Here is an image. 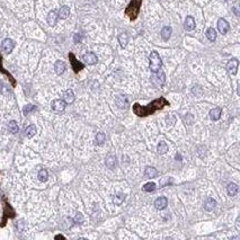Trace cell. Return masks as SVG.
I'll list each match as a JSON object with an SVG mask.
<instances>
[{
  "label": "cell",
  "mask_w": 240,
  "mask_h": 240,
  "mask_svg": "<svg viewBox=\"0 0 240 240\" xmlns=\"http://www.w3.org/2000/svg\"><path fill=\"white\" fill-rule=\"evenodd\" d=\"M168 105H169V102L167 99H165L164 97H160V98L155 99L153 102L148 104V106H141L140 104L135 103V104L133 105V112L138 116L144 117V116L151 115V114H153L157 110H162L165 106H168Z\"/></svg>",
  "instance_id": "obj_1"
},
{
  "label": "cell",
  "mask_w": 240,
  "mask_h": 240,
  "mask_svg": "<svg viewBox=\"0 0 240 240\" xmlns=\"http://www.w3.org/2000/svg\"><path fill=\"white\" fill-rule=\"evenodd\" d=\"M161 65H162V62H161L160 55L158 54V52L152 51L151 53H150V57H149L150 70L152 71L153 74H155V72H158V71L161 69Z\"/></svg>",
  "instance_id": "obj_2"
},
{
  "label": "cell",
  "mask_w": 240,
  "mask_h": 240,
  "mask_svg": "<svg viewBox=\"0 0 240 240\" xmlns=\"http://www.w3.org/2000/svg\"><path fill=\"white\" fill-rule=\"evenodd\" d=\"M142 0H132V3L129 5L127 9L125 10V14L131 18V19H135L139 14V8L141 6Z\"/></svg>",
  "instance_id": "obj_3"
},
{
  "label": "cell",
  "mask_w": 240,
  "mask_h": 240,
  "mask_svg": "<svg viewBox=\"0 0 240 240\" xmlns=\"http://www.w3.org/2000/svg\"><path fill=\"white\" fill-rule=\"evenodd\" d=\"M156 74H153L151 77V81L155 86L157 87H161V86H164L165 81H166V77H165V74L162 71L159 70L158 72H155Z\"/></svg>",
  "instance_id": "obj_4"
},
{
  "label": "cell",
  "mask_w": 240,
  "mask_h": 240,
  "mask_svg": "<svg viewBox=\"0 0 240 240\" xmlns=\"http://www.w3.org/2000/svg\"><path fill=\"white\" fill-rule=\"evenodd\" d=\"M65 105H67V103H65L64 100H62V99H55V100L52 102L51 107L54 112L61 113V112H63V110H65Z\"/></svg>",
  "instance_id": "obj_5"
},
{
  "label": "cell",
  "mask_w": 240,
  "mask_h": 240,
  "mask_svg": "<svg viewBox=\"0 0 240 240\" xmlns=\"http://www.w3.org/2000/svg\"><path fill=\"white\" fill-rule=\"evenodd\" d=\"M14 48H15V43L14 41L10 40V38H6V40H3V43H1V49H3V51L7 54L12 53Z\"/></svg>",
  "instance_id": "obj_6"
},
{
  "label": "cell",
  "mask_w": 240,
  "mask_h": 240,
  "mask_svg": "<svg viewBox=\"0 0 240 240\" xmlns=\"http://www.w3.org/2000/svg\"><path fill=\"white\" fill-rule=\"evenodd\" d=\"M238 67H239V61L237 59H231L227 64V70L231 74H236L238 71Z\"/></svg>",
  "instance_id": "obj_7"
},
{
  "label": "cell",
  "mask_w": 240,
  "mask_h": 240,
  "mask_svg": "<svg viewBox=\"0 0 240 240\" xmlns=\"http://www.w3.org/2000/svg\"><path fill=\"white\" fill-rule=\"evenodd\" d=\"M82 60H84V62L87 63V64H89V65L95 64V63H97V61H98L96 54L93 53V52H88V53H86L85 55L82 57Z\"/></svg>",
  "instance_id": "obj_8"
},
{
  "label": "cell",
  "mask_w": 240,
  "mask_h": 240,
  "mask_svg": "<svg viewBox=\"0 0 240 240\" xmlns=\"http://www.w3.org/2000/svg\"><path fill=\"white\" fill-rule=\"evenodd\" d=\"M217 29H219V32L222 33V34H227V33L229 32V29H230L229 23L226 19H223V18L219 19L217 20Z\"/></svg>",
  "instance_id": "obj_9"
},
{
  "label": "cell",
  "mask_w": 240,
  "mask_h": 240,
  "mask_svg": "<svg viewBox=\"0 0 240 240\" xmlns=\"http://www.w3.org/2000/svg\"><path fill=\"white\" fill-rule=\"evenodd\" d=\"M116 105L119 106L120 108H127L129 107V105H130V102H129V98L124 95H121L116 98Z\"/></svg>",
  "instance_id": "obj_10"
},
{
  "label": "cell",
  "mask_w": 240,
  "mask_h": 240,
  "mask_svg": "<svg viewBox=\"0 0 240 240\" xmlns=\"http://www.w3.org/2000/svg\"><path fill=\"white\" fill-rule=\"evenodd\" d=\"M168 204V200L165 196H160L155 201V207L157 210H164Z\"/></svg>",
  "instance_id": "obj_11"
},
{
  "label": "cell",
  "mask_w": 240,
  "mask_h": 240,
  "mask_svg": "<svg viewBox=\"0 0 240 240\" xmlns=\"http://www.w3.org/2000/svg\"><path fill=\"white\" fill-rule=\"evenodd\" d=\"M116 164H117V160H116V157L114 155H108L105 159V165L110 169H114L116 167Z\"/></svg>",
  "instance_id": "obj_12"
},
{
  "label": "cell",
  "mask_w": 240,
  "mask_h": 240,
  "mask_svg": "<svg viewBox=\"0 0 240 240\" xmlns=\"http://www.w3.org/2000/svg\"><path fill=\"white\" fill-rule=\"evenodd\" d=\"M69 58H70V60H71V64H72V68H74V72H78V71H80L81 69H84V64H81L80 62L77 61L74 54L70 53L69 54Z\"/></svg>",
  "instance_id": "obj_13"
},
{
  "label": "cell",
  "mask_w": 240,
  "mask_h": 240,
  "mask_svg": "<svg viewBox=\"0 0 240 240\" xmlns=\"http://www.w3.org/2000/svg\"><path fill=\"white\" fill-rule=\"evenodd\" d=\"M58 18H59V16H58L57 12H54V10H51V12L49 13L48 18H46V20H48V24H49L50 26H54L55 24H57Z\"/></svg>",
  "instance_id": "obj_14"
},
{
  "label": "cell",
  "mask_w": 240,
  "mask_h": 240,
  "mask_svg": "<svg viewBox=\"0 0 240 240\" xmlns=\"http://www.w3.org/2000/svg\"><path fill=\"white\" fill-rule=\"evenodd\" d=\"M184 27L185 29L188 32L193 31L195 28V20L192 16H187L186 19H185V23H184Z\"/></svg>",
  "instance_id": "obj_15"
},
{
  "label": "cell",
  "mask_w": 240,
  "mask_h": 240,
  "mask_svg": "<svg viewBox=\"0 0 240 240\" xmlns=\"http://www.w3.org/2000/svg\"><path fill=\"white\" fill-rule=\"evenodd\" d=\"M221 114H222V110L220 107H215L210 112V119L212 121H217V120H220Z\"/></svg>",
  "instance_id": "obj_16"
},
{
  "label": "cell",
  "mask_w": 240,
  "mask_h": 240,
  "mask_svg": "<svg viewBox=\"0 0 240 240\" xmlns=\"http://www.w3.org/2000/svg\"><path fill=\"white\" fill-rule=\"evenodd\" d=\"M158 176V170L153 167H147L144 170V177L146 178H155Z\"/></svg>",
  "instance_id": "obj_17"
},
{
  "label": "cell",
  "mask_w": 240,
  "mask_h": 240,
  "mask_svg": "<svg viewBox=\"0 0 240 240\" xmlns=\"http://www.w3.org/2000/svg\"><path fill=\"white\" fill-rule=\"evenodd\" d=\"M65 63L63 61H57L55 64H54V70H55V74H62L63 72L65 71Z\"/></svg>",
  "instance_id": "obj_18"
},
{
  "label": "cell",
  "mask_w": 240,
  "mask_h": 240,
  "mask_svg": "<svg viewBox=\"0 0 240 240\" xmlns=\"http://www.w3.org/2000/svg\"><path fill=\"white\" fill-rule=\"evenodd\" d=\"M69 15H70V8H69L68 6H62L60 8L58 16H59L61 19H67V18L69 17Z\"/></svg>",
  "instance_id": "obj_19"
},
{
  "label": "cell",
  "mask_w": 240,
  "mask_h": 240,
  "mask_svg": "<svg viewBox=\"0 0 240 240\" xmlns=\"http://www.w3.org/2000/svg\"><path fill=\"white\" fill-rule=\"evenodd\" d=\"M63 98H64V102L67 103V104H71V103H74V91L71 90V89L65 90L64 94H63Z\"/></svg>",
  "instance_id": "obj_20"
},
{
  "label": "cell",
  "mask_w": 240,
  "mask_h": 240,
  "mask_svg": "<svg viewBox=\"0 0 240 240\" xmlns=\"http://www.w3.org/2000/svg\"><path fill=\"white\" fill-rule=\"evenodd\" d=\"M171 33H172V29H171V27L170 26H165L164 28L161 29V37H162V40H165V41H168L169 40V37H170V35H171Z\"/></svg>",
  "instance_id": "obj_21"
},
{
  "label": "cell",
  "mask_w": 240,
  "mask_h": 240,
  "mask_svg": "<svg viewBox=\"0 0 240 240\" xmlns=\"http://www.w3.org/2000/svg\"><path fill=\"white\" fill-rule=\"evenodd\" d=\"M227 191H228V194L230 196H234V195H237L238 191H239V187H238L237 184L234 183H230L227 187Z\"/></svg>",
  "instance_id": "obj_22"
},
{
  "label": "cell",
  "mask_w": 240,
  "mask_h": 240,
  "mask_svg": "<svg viewBox=\"0 0 240 240\" xmlns=\"http://www.w3.org/2000/svg\"><path fill=\"white\" fill-rule=\"evenodd\" d=\"M215 205H217V201L213 200V198H207L204 203V209L206 211H212L215 207Z\"/></svg>",
  "instance_id": "obj_23"
},
{
  "label": "cell",
  "mask_w": 240,
  "mask_h": 240,
  "mask_svg": "<svg viewBox=\"0 0 240 240\" xmlns=\"http://www.w3.org/2000/svg\"><path fill=\"white\" fill-rule=\"evenodd\" d=\"M36 134V126L35 125H29V126L26 127V130H25V135L27 136V138H33V136Z\"/></svg>",
  "instance_id": "obj_24"
},
{
  "label": "cell",
  "mask_w": 240,
  "mask_h": 240,
  "mask_svg": "<svg viewBox=\"0 0 240 240\" xmlns=\"http://www.w3.org/2000/svg\"><path fill=\"white\" fill-rule=\"evenodd\" d=\"M206 37L209 38V41L214 42V41L217 40V32H215V29L212 28V27L207 28V31H206Z\"/></svg>",
  "instance_id": "obj_25"
},
{
  "label": "cell",
  "mask_w": 240,
  "mask_h": 240,
  "mask_svg": "<svg viewBox=\"0 0 240 240\" xmlns=\"http://www.w3.org/2000/svg\"><path fill=\"white\" fill-rule=\"evenodd\" d=\"M119 42L121 44L122 48H125L127 45V42H129V36H127L126 33H121L119 35Z\"/></svg>",
  "instance_id": "obj_26"
},
{
  "label": "cell",
  "mask_w": 240,
  "mask_h": 240,
  "mask_svg": "<svg viewBox=\"0 0 240 240\" xmlns=\"http://www.w3.org/2000/svg\"><path fill=\"white\" fill-rule=\"evenodd\" d=\"M157 149H158L157 151H158L159 155H164V153H166L168 151V146H167V143L165 141H160Z\"/></svg>",
  "instance_id": "obj_27"
},
{
  "label": "cell",
  "mask_w": 240,
  "mask_h": 240,
  "mask_svg": "<svg viewBox=\"0 0 240 240\" xmlns=\"http://www.w3.org/2000/svg\"><path fill=\"white\" fill-rule=\"evenodd\" d=\"M37 177H38V181H40L45 183V181H48V178H49V174H48V171H46V169H41L40 171H38Z\"/></svg>",
  "instance_id": "obj_28"
},
{
  "label": "cell",
  "mask_w": 240,
  "mask_h": 240,
  "mask_svg": "<svg viewBox=\"0 0 240 240\" xmlns=\"http://www.w3.org/2000/svg\"><path fill=\"white\" fill-rule=\"evenodd\" d=\"M8 130L10 131L13 134H16V133H18V131H19V127H18L17 123L15 121H10L8 123Z\"/></svg>",
  "instance_id": "obj_29"
},
{
  "label": "cell",
  "mask_w": 240,
  "mask_h": 240,
  "mask_svg": "<svg viewBox=\"0 0 240 240\" xmlns=\"http://www.w3.org/2000/svg\"><path fill=\"white\" fill-rule=\"evenodd\" d=\"M124 200H125V195L124 194H116V195H114V197H113V202L115 204H117V205H120V204L123 203Z\"/></svg>",
  "instance_id": "obj_30"
},
{
  "label": "cell",
  "mask_w": 240,
  "mask_h": 240,
  "mask_svg": "<svg viewBox=\"0 0 240 240\" xmlns=\"http://www.w3.org/2000/svg\"><path fill=\"white\" fill-rule=\"evenodd\" d=\"M105 140H106V136H105V134L103 132H98L96 134V143L98 144V146H102L103 143L105 142Z\"/></svg>",
  "instance_id": "obj_31"
},
{
  "label": "cell",
  "mask_w": 240,
  "mask_h": 240,
  "mask_svg": "<svg viewBox=\"0 0 240 240\" xmlns=\"http://www.w3.org/2000/svg\"><path fill=\"white\" fill-rule=\"evenodd\" d=\"M184 122H185V124L187 125H192L194 123V115L191 113L186 114V116L184 117Z\"/></svg>",
  "instance_id": "obj_32"
},
{
  "label": "cell",
  "mask_w": 240,
  "mask_h": 240,
  "mask_svg": "<svg viewBox=\"0 0 240 240\" xmlns=\"http://www.w3.org/2000/svg\"><path fill=\"white\" fill-rule=\"evenodd\" d=\"M156 189V184L155 183H148L143 186V191L147 193H150Z\"/></svg>",
  "instance_id": "obj_33"
},
{
  "label": "cell",
  "mask_w": 240,
  "mask_h": 240,
  "mask_svg": "<svg viewBox=\"0 0 240 240\" xmlns=\"http://www.w3.org/2000/svg\"><path fill=\"white\" fill-rule=\"evenodd\" d=\"M192 93H193V95H195L196 97H201L202 96V94H203V89H202L201 86H195V87L192 89Z\"/></svg>",
  "instance_id": "obj_34"
},
{
  "label": "cell",
  "mask_w": 240,
  "mask_h": 240,
  "mask_svg": "<svg viewBox=\"0 0 240 240\" xmlns=\"http://www.w3.org/2000/svg\"><path fill=\"white\" fill-rule=\"evenodd\" d=\"M34 110H36L35 108V106L34 105H31V104H28V105H26L25 107L23 108V113L25 114V115H27V114H29L31 112H33Z\"/></svg>",
  "instance_id": "obj_35"
},
{
  "label": "cell",
  "mask_w": 240,
  "mask_h": 240,
  "mask_svg": "<svg viewBox=\"0 0 240 240\" xmlns=\"http://www.w3.org/2000/svg\"><path fill=\"white\" fill-rule=\"evenodd\" d=\"M74 221V223H79V224H81V223L84 222V217H82V214L80 213V212H78V213L76 214Z\"/></svg>",
  "instance_id": "obj_36"
},
{
  "label": "cell",
  "mask_w": 240,
  "mask_h": 240,
  "mask_svg": "<svg viewBox=\"0 0 240 240\" xmlns=\"http://www.w3.org/2000/svg\"><path fill=\"white\" fill-rule=\"evenodd\" d=\"M172 183V178L171 177H166L164 179H161L160 181V185L161 186H166L168 184H171Z\"/></svg>",
  "instance_id": "obj_37"
},
{
  "label": "cell",
  "mask_w": 240,
  "mask_h": 240,
  "mask_svg": "<svg viewBox=\"0 0 240 240\" xmlns=\"http://www.w3.org/2000/svg\"><path fill=\"white\" fill-rule=\"evenodd\" d=\"M166 122H167V124L174 125V123L176 122V117L174 115H168L166 117Z\"/></svg>",
  "instance_id": "obj_38"
},
{
  "label": "cell",
  "mask_w": 240,
  "mask_h": 240,
  "mask_svg": "<svg viewBox=\"0 0 240 240\" xmlns=\"http://www.w3.org/2000/svg\"><path fill=\"white\" fill-rule=\"evenodd\" d=\"M81 38H82V36L80 34H74V43H80L81 42Z\"/></svg>",
  "instance_id": "obj_39"
},
{
  "label": "cell",
  "mask_w": 240,
  "mask_h": 240,
  "mask_svg": "<svg viewBox=\"0 0 240 240\" xmlns=\"http://www.w3.org/2000/svg\"><path fill=\"white\" fill-rule=\"evenodd\" d=\"M23 221H19V222H18V230H19V231H23V227H22V224H23Z\"/></svg>",
  "instance_id": "obj_40"
},
{
  "label": "cell",
  "mask_w": 240,
  "mask_h": 240,
  "mask_svg": "<svg viewBox=\"0 0 240 240\" xmlns=\"http://www.w3.org/2000/svg\"><path fill=\"white\" fill-rule=\"evenodd\" d=\"M55 239H64V237L62 234H58V236H55Z\"/></svg>",
  "instance_id": "obj_41"
},
{
  "label": "cell",
  "mask_w": 240,
  "mask_h": 240,
  "mask_svg": "<svg viewBox=\"0 0 240 240\" xmlns=\"http://www.w3.org/2000/svg\"><path fill=\"white\" fill-rule=\"evenodd\" d=\"M0 70H3V68H1V55H0ZM3 72L6 74V71H3Z\"/></svg>",
  "instance_id": "obj_42"
},
{
  "label": "cell",
  "mask_w": 240,
  "mask_h": 240,
  "mask_svg": "<svg viewBox=\"0 0 240 240\" xmlns=\"http://www.w3.org/2000/svg\"><path fill=\"white\" fill-rule=\"evenodd\" d=\"M3 81H1V80H0V89H1V87H3Z\"/></svg>",
  "instance_id": "obj_43"
}]
</instances>
